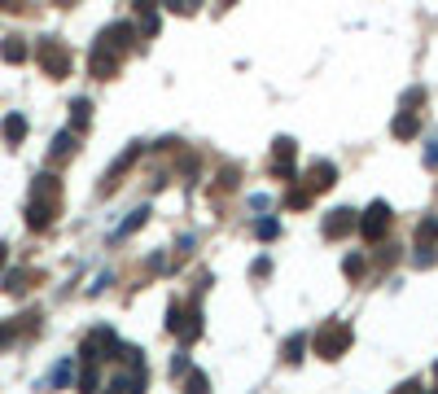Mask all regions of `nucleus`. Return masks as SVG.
<instances>
[{
	"mask_svg": "<svg viewBox=\"0 0 438 394\" xmlns=\"http://www.w3.org/2000/svg\"><path fill=\"white\" fill-rule=\"evenodd\" d=\"M167 333H175V337L189 346V341L202 337V315H197V311H185V307H171V311H167Z\"/></svg>",
	"mask_w": 438,
	"mask_h": 394,
	"instance_id": "39448f33",
	"label": "nucleus"
},
{
	"mask_svg": "<svg viewBox=\"0 0 438 394\" xmlns=\"http://www.w3.org/2000/svg\"><path fill=\"white\" fill-rule=\"evenodd\" d=\"M434 377H438V368H434Z\"/></svg>",
	"mask_w": 438,
	"mask_h": 394,
	"instance_id": "c9c22d12",
	"label": "nucleus"
},
{
	"mask_svg": "<svg viewBox=\"0 0 438 394\" xmlns=\"http://www.w3.org/2000/svg\"><path fill=\"white\" fill-rule=\"evenodd\" d=\"M62 210V184L53 175H35L31 184V202H27V228L31 232H44L53 224V215Z\"/></svg>",
	"mask_w": 438,
	"mask_h": 394,
	"instance_id": "f257e3e1",
	"label": "nucleus"
},
{
	"mask_svg": "<svg viewBox=\"0 0 438 394\" xmlns=\"http://www.w3.org/2000/svg\"><path fill=\"white\" fill-rule=\"evenodd\" d=\"M268 175H276V180H294V141H290V136H280V141L272 145Z\"/></svg>",
	"mask_w": 438,
	"mask_h": 394,
	"instance_id": "423d86ee",
	"label": "nucleus"
},
{
	"mask_svg": "<svg viewBox=\"0 0 438 394\" xmlns=\"http://www.w3.org/2000/svg\"><path fill=\"white\" fill-rule=\"evenodd\" d=\"M250 276H254V280H263V276H272V263H268V258H259V263H254V268H250Z\"/></svg>",
	"mask_w": 438,
	"mask_h": 394,
	"instance_id": "cd10ccee",
	"label": "nucleus"
},
{
	"mask_svg": "<svg viewBox=\"0 0 438 394\" xmlns=\"http://www.w3.org/2000/svg\"><path fill=\"white\" fill-rule=\"evenodd\" d=\"M136 153H141V149H136V145H132V149H127V153H123V158H119V163H114V167H110V171H106V184H101V189H106V193H110V189H114V184H119V175H123V171H127V167H132V163H136Z\"/></svg>",
	"mask_w": 438,
	"mask_h": 394,
	"instance_id": "f3484780",
	"label": "nucleus"
},
{
	"mask_svg": "<svg viewBox=\"0 0 438 394\" xmlns=\"http://www.w3.org/2000/svg\"><path fill=\"white\" fill-rule=\"evenodd\" d=\"M224 5H233V0H224Z\"/></svg>",
	"mask_w": 438,
	"mask_h": 394,
	"instance_id": "f704fd0d",
	"label": "nucleus"
},
{
	"mask_svg": "<svg viewBox=\"0 0 438 394\" xmlns=\"http://www.w3.org/2000/svg\"><path fill=\"white\" fill-rule=\"evenodd\" d=\"M355 215H351V210H329V215H324V236H329V241H333V236H346V232H355Z\"/></svg>",
	"mask_w": 438,
	"mask_h": 394,
	"instance_id": "9b49d317",
	"label": "nucleus"
},
{
	"mask_svg": "<svg viewBox=\"0 0 438 394\" xmlns=\"http://www.w3.org/2000/svg\"><path fill=\"white\" fill-rule=\"evenodd\" d=\"M254 236H259V241H272V236H280V224L276 219H259L254 224Z\"/></svg>",
	"mask_w": 438,
	"mask_h": 394,
	"instance_id": "b1692460",
	"label": "nucleus"
},
{
	"mask_svg": "<svg viewBox=\"0 0 438 394\" xmlns=\"http://www.w3.org/2000/svg\"><path fill=\"white\" fill-rule=\"evenodd\" d=\"M5 263H9V246H5V241H0V268H5Z\"/></svg>",
	"mask_w": 438,
	"mask_h": 394,
	"instance_id": "473e14b6",
	"label": "nucleus"
},
{
	"mask_svg": "<svg viewBox=\"0 0 438 394\" xmlns=\"http://www.w3.org/2000/svg\"><path fill=\"white\" fill-rule=\"evenodd\" d=\"M0 136H5L9 145H22V136H27V119H22V114H9L5 123H0Z\"/></svg>",
	"mask_w": 438,
	"mask_h": 394,
	"instance_id": "dca6fc26",
	"label": "nucleus"
},
{
	"mask_svg": "<svg viewBox=\"0 0 438 394\" xmlns=\"http://www.w3.org/2000/svg\"><path fill=\"white\" fill-rule=\"evenodd\" d=\"M158 9V0H136V13H153Z\"/></svg>",
	"mask_w": 438,
	"mask_h": 394,
	"instance_id": "7c9ffc66",
	"label": "nucleus"
},
{
	"mask_svg": "<svg viewBox=\"0 0 438 394\" xmlns=\"http://www.w3.org/2000/svg\"><path fill=\"white\" fill-rule=\"evenodd\" d=\"M425 167H438V141L429 145V153H425Z\"/></svg>",
	"mask_w": 438,
	"mask_h": 394,
	"instance_id": "2f4dec72",
	"label": "nucleus"
},
{
	"mask_svg": "<svg viewBox=\"0 0 438 394\" xmlns=\"http://www.w3.org/2000/svg\"><path fill=\"white\" fill-rule=\"evenodd\" d=\"M75 141H80V131H75V127L58 131V136H53V149H48V163H66V158H75V149H80Z\"/></svg>",
	"mask_w": 438,
	"mask_h": 394,
	"instance_id": "9d476101",
	"label": "nucleus"
},
{
	"mask_svg": "<svg viewBox=\"0 0 438 394\" xmlns=\"http://www.w3.org/2000/svg\"><path fill=\"white\" fill-rule=\"evenodd\" d=\"M145 219H149V206H141V210H132V219H123L114 236H132V232H136V228H141Z\"/></svg>",
	"mask_w": 438,
	"mask_h": 394,
	"instance_id": "aec40b11",
	"label": "nucleus"
},
{
	"mask_svg": "<svg viewBox=\"0 0 438 394\" xmlns=\"http://www.w3.org/2000/svg\"><path fill=\"white\" fill-rule=\"evenodd\" d=\"M302 351H307V337H302V333H294V337L285 341V363H298V359H302Z\"/></svg>",
	"mask_w": 438,
	"mask_h": 394,
	"instance_id": "4be33fe9",
	"label": "nucleus"
},
{
	"mask_svg": "<svg viewBox=\"0 0 438 394\" xmlns=\"http://www.w3.org/2000/svg\"><path fill=\"white\" fill-rule=\"evenodd\" d=\"M22 5V0H0V9H18Z\"/></svg>",
	"mask_w": 438,
	"mask_h": 394,
	"instance_id": "72a5a7b5",
	"label": "nucleus"
},
{
	"mask_svg": "<svg viewBox=\"0 0 438 394\" xmlns=\"http://www.w3.org/2000/svg\"><path fill=\"white\" fill-rule=\"evenodd\" d=\"M333 180H338V167H333V163H316L312 171H307V189L324 193V189H333Z\"/></svg>",
	"mask_w": 438,
	"mask_h": 394,
	"instance_id": "f8f14e48",
	"label": "nucleus"
},
{
	"mask_svg": "<svg viewBox=\"0 0 438 394\" xmlns=\"http://www.w3.org/2000/svg\"><path fill=\"white\" fill-rule=\"evenodd\" d=\"M390 224H395V215H390V206H385V202H373L368 210H364V215H359V232H364L368 236V241H381V236L385 232H390Z\"/></svg>",
	"mask_w": 438,
	"mask_h": 394,
	"instance_id": "20e7f679",
	"label": "nucleus"
},
{
	"mask_svg": "<svg viewBox=\"0 0 438 394\" xmlns=\"http://www.w3.org/2000/svg\"><path fill=\"white\" fill-rule=\"evenodd\" d=\"M27 280H31V272H9V276H5V289H9V294H22Z\"/></svg>",
	"mask_w": 438,
	"mask_h": 394,
	"instance_id": "393cba45",
	"label": "nucleus"
},
{
	"mask_svg": "<svg viewBox=\"0 0 438 394\" xmlns=\"http://www.w3.org/2000/svg\"><path fill=\"white\" fill-rule=\"evenodd\" d=\"M119 53L114 48H106V44H92V53H88V70L97 75V79H114L119 75Z\"/></svg>",
	"mask_w": 438,
	"mask_h": 394,
	"instance_id": "6e6552de",
	"label": "nucleus"
},
{
	"mask_svg": "<svg viewBox=\"0 0 438 394\" xmlns=\"http://www.w3.org/2000/svg\"><path fill=\"white\" fill-rule=\"evenodd\" d=\"M132 40H136V31H132V26H127V22H114V26H106V31L97 35V44H106V48H114L119 58H123V53H127V44H132Z\"/></svg>",
	"mask_w": 438,
	"mask_h": 394,
	"instance_id": "1a4fd4ad",
	"label": "nucleus"
},
{
	"mask_svg": "<svg viewBox=\"0 0 438 394\" xmlns=\"http://www.w3.org/2000/svg\"><path fill=\"white\" fill-rule=\"evenodd\" d=\"M9 341H13V329H9V324H0V351H5Z\"/></svg>",
	"mask_w": 438,
	"mask_h": 394,
	"instance_id": "c756f323",
	"label": "nucleus"
},
{
	"mask_svg": "<svg viewBox=\"0 0 438 394\" xmlns=\"http://www.w3.org/2000/svg\"><path fill=\"white\" fill-rule=\"evenodd\" d=\"M84 359H119V337L110 333V329H97L88 341H84Z\"/></svg>",
	"mask_w": 438,
	"mask_h": 394,
	"instance_id": "0eeeda50",
	"label": "nucleus"
},
{
	"mask_svg": "<svg viewBox=\"0 0 438 394\" xmlns=\"http://www.w3.org/2000/svg\"><path fill=\"white\" fill-rule=\"evenodd\" d=\"M312 197H316L312 189H290V193H285V206H290V210H307V206H312Z\"/></svg>",
	"mask_w": 438,
	"mask_h": 394,
	"instance_id": "412c9836",
	"label": "nucleus"
},
{
	"mask_svg": "<svg viewBox=\"0 0 438 394\" xmlns=\"http://www.w3.org/2000/svg\"><path fill=\"white\" fill-rule=\"evenodd\" d=\"M35 58H40V70H44L48 79H66V75H70V48H66L62 40H40Z\"/></svg>",
	"mask_w": 438,
	"mask_h": 394,
	"instance_id": "f03ea898",
	"label": "nucleus"
},
{
	"mask_svg": "<svg viewBox=\"0 0 438 394\" xmlns=\"http://www.w3.org/2000/svg\"><path fill=\"white\" fill-rule=\"evenodd\" d=\"M342 272H346V280H359L368 272V258L364 254H346V263H342Z\"/></svg>",
	"mask_w": 438,
	"mask_h": 394,
	"instance_id": "6ab92c4d",
	"label": "nucleus"
},
{
	"mask_svg": "<svg viewBox=\"0 0 438 394\" xmlns=\"http://www.w3.org/2000/svg\"><path fill=\"white\" fill-rule=\"evenodd\" d=\"M27 53H31V48H27V40H18V35H9L5 44H0V58H5L9 66H18V62H27Z\"/></svg>",
	"mask_w": 438,
	"mask_h": 394,
	"instance_id": "2eb2a0df",
	"label": "nucleus"
},
{
	"mask_svg": "<svg viewBox=\"0 0 438 394\" xmlns=\"http://www.w3.org/2000/svg\"><path fill=\"white\" fill-rule=\"evenodd\" d=\"M70 377H75V368H70V363H58V368H53V377H48V381H53V385H70Z\"/></svg>",
	"mask_w": 438,
	"mask_h": 394,
	"instance_id": "bb28decb",
	"label": "nucleus"
},
{
	"mask_svg": "<svg viewBox=\"0 0 438 394\" xmlns=\"http://www.w3.org/2000/svg\"><path fill=\"white\" fill-rule=\"evenodd\" d=\"M88 119H92V105H88V101H75V105H70V127H75V131H84V127H88Z\"/></svg>",
	"mask_w": 438,
	"mask_h": 394,
	"instance_id": "a211bd4d",
	"label": "nucleus"
},
{
	"mask_svg": "<svg viewBox=\"0 0 438 394\" xmlns=\"http://www.w3.org/2000/svg\"><path fill=\"white\" fill-rule=\"evenodd\" d=\"M163 5H167L171 13H180V18H189V13L202 9V0H163Z\"/></svg>",
	"mask_w": 438,
	"mask_h": 394,
	"instance_id": "5701e85b",
	"label": "nucleus"
},
{
	"mask_svg": "<svg viewBox=\"0 0 438 394\" xmlns=\"http://www.w3.org/2000/svg\"><path fill=\"white\" fill-rule=\"evenodd\" d=\"M80 385H84V390H97V385H101V373H97V363H92V359H88V368L80 373Z\"/></svg>",
	"mask_w": 438,
	"mask_h": 394,
	"instance_id": "a878e982",
	"label": "nucleus"
},
{
	"mask_svg": "<svg viewBox=\"0 0 438 394\" xmlns=\"http://www.w3.org/2000/svg\"><path fill=\"white\" fill-rule=\"evenodd\" d=\"M206 385H211V381H206V373H193V377H189V390H206Z\"/></svg>",
	"mask_w": 438,
	"mask_h": 394,
	"instance_id": "c85d7f7f",
	"label": "nucleus"
},
{
	"mask_svg": "<svg viewBox=\"0 0 438 394\" xmlns=\"http://www.w3.org/2000/svg\"><path fill=\"white\" fill-rule=\"evenodd\" d=\"M417 131H421V119H417V114H407V110L390 123V136H395V141H412Z\"/></svg>",
	"mask_w": 438,
	"mask_h": 394,
	"instance_id": "4468645a",
	"label": "nucleus"
},
{
	"mask_svg": "<svg viewBox=\"0 0 438 394\" xmlns=\"http://www.w3.org/2000/svg\"><path fill=\"white\" fill-rule=\"evenodd\" d=\"M412 241H417V250H434V246H438V215L421 219V224H417V236H412Z\"/></svg>",
	"mask_w": 438,
	"mask_h": 394,
	"instance_id": "ddd939ff",
	"label": "nucleus"
},
{
	"mask_svg": "<svg viewBox=\"0 0 438 394\" xmlns=\"http://www.w3.org/2000/svg\"><path fill=\"white\" fill-rule=\"evenodd\" d=\"M351 324H338V320H329L320 333H316V355L320 359H338V355H346V346H351Z\"/></svg>",
	"mask_w": 438,
	"mask_h": 394,
	"instance_id": "7ed1b4c3",
	"label": "nucleus"
}]
</instances>
